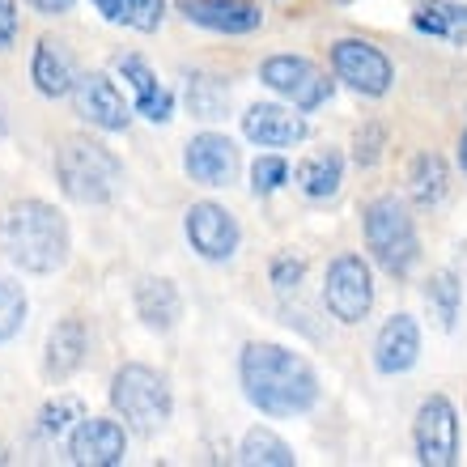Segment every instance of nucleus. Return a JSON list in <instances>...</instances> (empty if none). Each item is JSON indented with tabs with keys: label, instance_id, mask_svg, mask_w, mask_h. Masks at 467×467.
<instances>
[{
	"label": "nucleus",
	"instance_id": "nucleus-17",
	"mask_svg": "<svg viewBox=\"0 0 467 467\" xmlns=\"http://www.w3.org/2000/svg\"><path fill=\"white\" fill-rule=\"evenodd\" d=\"M86 353H89V336H86V323L81 319H60L56 327L47 332V353H43V374L51 382H64L73 379L77 369L86 366Z\"/></svg>",
	"mask_w": 467,
	"mask_h": 467
},
{
	"label": "nucleus",
	"instance_id": "nucleus-5",
	"mask_svg": "<svg viewBox=\"0 0 467 467\" xmlns=\"http://www.w3.org/2000/svg\"><path fill=\"white\" fill-rule=\"evenodd\" d=\"M111 408L132 433L153 438L174 412L171 382L161 379L153 366L128 361V366L115 369V379H111Z\"/></svg>",
	"mask_w": 467,
	"mask_h": 467
},
{
	"label": "nucleus",
	"instance_id": "nucleus-10",
	"mask_svg": "<svg viewBox=\"0 0 467 467\" xmlns=\"http://www.w3.org/2000/svg\"><path fill=\"white\" fill-rule=\"evenodd\" d=\"M183 234L192 251L200 259H209V264H225V259L238 255V243H243V230L234 222V213L222 209V204H213V200H200L192 204L183 217Z\"/></svg>",
	"mask_w": 467,
	"mask_h": 467
},
{
	"label": "nucleus",
	"instance_id": "nucleus-19",
	"mask_svg": "<svg viewBox=\"0 0 467 467\" xmlns=\"http://www.w3.org/2000/svg\"><path fill=\"white\" fill-rule=\"evenodd\" d=\"M132 302L149 332H171L174 323L183 319V297H179L174 281H166V276H140Z\"/></svg>",
	"mask_w": 467,
	"mask_h": 467
},
{
	"label": "nucleus",
	"instance_id": "nucleus-2",
	"mask_svg": "<svg viewBox=\"0 0 467 467\" xmlns=\"http://www.w3.org/2000/svg\"><path fill=\"white\" fill-rule=\"evenodd\" d=\"M0 251L13 268L35 272V276L60 272L68 264V251H73L64 213L47 200H17L0 217Z\"/></svg>",
	"mask_w": 467,
	"mask_h": 467
},
{
	"label": "nucleus",
	"instance_id": "nucleus-11",
	"mask_svg": "<svg viewBox=\"0 0 467 467\" xmlns=\"http://www.w3.org/2000/svg\"><path fill=\"white\" fill-rule=\"evenodd\" d=\"M68 99H73L77 115H81L89 128H99V132H123L128 119H132L119 86H115L107 73H81Z\"/></svg>",
	"mask_w": 467,
	"mask_h": 467
},
{
	"label": "nucleus",
	"instance_id": "nucleus-28",
	"mask_svg": "<svg viewBox=\"0 0 467 467\" xmlns=\"http://www.w3.org/2000/svg\"><path fill=\"white\" fill-rule=\"evenodd\" d=\"M86 420V404L77 400V395H56L43 412H38V430L47 433V438H68Z\"/></svg>",
	"mask_w": 467,
	"mask_h": 467
},
{
	"label": "nucleus",
	"instance_id": "nucleus-4",
	"mask_svg": "<svg viewBox=\"0 0 467 467\" xmlns=\"http://www.w3.org/2000/svg\"><path fill=\"white\" fill-rule=\"evenodd\" d=\"M361 230H366V246L374 264L391 276H408L420 259V238H417V222L408 213L404 200L395 196H374L361 213Z\"/></svg>",
	"mask_w": 467,
	"mask_h": 467
},
{
	"label": "nucleus",
	"instance_id": "nucleus-36",
	"mask_svg": "<svg viewBox=\"0 0 467 467\" xmlns=\"http://www.w3.org/2000/svg\"><path fill=\"white\" fill-rule=\"evenodd\" d=\"M459 161H463V171H467V132H463V140H459Z\"/></svg>",
	"mask_w": 467,
	"mask_h": 467
},
{
	"label": "nucleus",
	"instance_id": "nucleus-18",
	"mask_svg": "<svg viewBox=\"0 0 467 467\" xmlns=\"http://www.w3.org/2000/svg\"><path fill=\"white\" fill-rule=\"evenodd\" d=\"M119 77L132 86L136 94V111L149 123H171L174 119V94L158 81V73L149 68L140 56H119Z\"/></svg>",
	"mask_w": 467,
	"mask_h": 467
},
{
	"label": "nucleus",
	"instance_id": "nucleus-29",
	"mask_svg": "<svg viewBox=\"0 0 467 467\" xmlns=\"http://www.w3.org/2000/svg\"><path fill=\"white\" fill-rule=\"evenodd\" d=\"M26 310H30V302H26V289L17 281H9V276H0V345L22 332Z\"/></svg>",
	"mask_w": 467,
	"mask_h": 467
},
{
	"label": "nucleus",
	"instance_id": "nucleus-25",
	"mask_svg": "<svg viewBox=\"0 0 467 467\" xmlns=\"http://www.w3.org/2000/svg\"><path fill=\"white\" fill-rule=\"evenodd\" d=\"M238 459H243L246 467H294V463H297L294 446L285 442V438H276L272 430H264V425H255V430H246Z\"/></svg>",
	"mask_w": 467,
	"mask_h": 467
},
{
	"label": "nucleus",
	"instance_id": "nucleus-13",
	"mask_svg": "<svg viewBox=\"0 0 467 467\" xmlns=\"http://www.w3.org/2000/svg\"><path fill=\"white\" fill-rule=\"evenodd\" d=\"M183 171L204 187H230L234 174H238V149H234L230 136L200 132L183 149Z\"/></svg>",
	"mask_w": 467,
	"mask_h": 467
},
{
	"label": "nucleus",
	"instance_id": "nucleus-26",
	"mask_svg": "<svg viewBox=\"0 0 467 467\" xmlns=\"http://www.w3.org/2000/svg\"><path fill=\"white\" fill-rule=\"evenodd\" d=\"M425 302L433 306L438 327H442V332H455L459 306H463V285H459L455 272H433L430 285H425Z\"/></svg>",
	"mask_w": 467,
	"mask_h": 467
},
{
	"label": "nucleus",
	"instance_id": "nucleus-15",
	"mask_svg": "<svg viewBox=\"0 0 467 467\" xmlns=\"http://www.w3.org/2000/svg\"><path fill=\"white\" fill-rule=\"evenodd\" d=\"M420 357V327L412 315H391V319L379 327L374 336V369L395 379V374H408Z\"/></svg>",
	"mask_w": 467,
	"mask_h": 467
},
{
	"label": "nucleus",
	"instance_id": "nucleus-31",
	"mask_svg": "<svg viewBox=\"0 0 467 467\" xmlns=\"http://www.w3.org/2000/svg\"><path fill=\"white\" fill-rule=\"evenodd\" d=\"M382 149H387V128L382 123H361L353 136V161L361 171H369L374 161L382 158Z\"/></svg>",
	"mask_w": 467,
	"mask_h": 467
},
{
	"label": "nucleus",
	"instance_id": "nucleus-7",
	"mask_svg": "<svg viewBox=\"0 0 467 467\" xmlns=\"http://www.w3.org/2000/svg\"><path fill=\"white\" fill-rule=\"evenodd\" d=\"M259 81L281 94L294 111H319L332 99V81L306 60V56H268L259 64Z\"/></svg>",
	"mask_w": 467,
	"mask_h": 467
},
{
	"label": "nucleus",
	"instance_id": "nucleus-32",
	"mask_svg": "<svg viewBox=\"0 0 467 467\" xmlns=\"http://www.w3.org/2000/svg\"><path fill=\"white\" fill-rule=\"evenodd\" d=\"M302 276H306V259H302V255H294V251H281V255L272 259V285H276L281 294L297 289V285H302Z\"/></svg>",
	"mask_w": 467,
	"mask_h": 467
},
{
	"label": "nucleus",
	"instance_id": "nucleus-16",
	"mask_svg": "<svg viewBox=\"0 0 467 467\" xmlns=\"http://www.w3.org/2000/svg\"><path fill=\"white\" fill-rule=\"evenodd\" d=\"M306 132H310L306 119L294 115L289 107H276V102H255L243 115V136L251 145H264V149L297 145V140H306Z\"/></svg>",
	"mask_w": 467,
	"mask_h": 467
},
{
	"label": "nucleus",
	"instance_id": "nucleus-12",
	"mask_svg": "<svg viewBox=\"0 0 467 467\" xmlns=\"http://www.w3.org/2000/svg\"><path fill=\"white\" fill-rule=\"evenodd\" d=\"M128 455V425L111 417H86L68 433V459L77 467H115Z\"/></svg>",
	"mask_w": 467,
	"mask_h": 467
},
{
	"label": "nucleus",
	"instance_id": "nucleus-8",
	"mask_svg": "<svg viewBox=\"0 0 467 467\" xmlns=\"http://www.w3.org/2000/svg\"><path fill=\"white\" fill-rule=\"evenodd\" d=\"M412 442H417V463L425 467H451L459 459V412L446 395L420 400Z\"/></svg>",
	"mask_w": 467,
	"mask_h": 467
},
{
	"label": "nucleus",
	"instance_id": "nucleus-22",
	"mask_svg": "<svg viewBox=\"0 0 467 467\" xmlns=\"http://www.w3.org/2000/svg\"><path fill=\"white\" fill-rule=\"evenodd\" d=\"M446 187H451V171L438 153H417L412 166H408V192L420 209H433L446 200Z\"/></svg>",
	"mask_w": 467,
	"mask_h": 467
},
{
	"label": "nucleus",
	"instance_id": "nucleus-20",
	"mask_svg": "<svg viewBox=\"0 0 467 467\" xmlns=\"http://www.w3.org/2000/svg\"><path fill=\"white\" fill-rule=\"evenodd\" d=\"M77 68H73V56L64 51V43L56 38H38L35 47V60H30V81L43 99H68L77 86Z\"/></svg>",
	"mask_w": 467,
	"mask_h": 467
},
{
	"label": "nucleus",
	"instance_id": "nucleus-9",
	"mask_svg": "<svg viewBox=\"0 0 467 467\" xmlns=\"http://www.w3.org/2000/svg\"><path fill=\"white\" fill-rule=\"evenodd\" d=\"M332 68L361 99H382L395 81L391 60L374 43H366V38H340V43H332Z\"/></svg>",
	"mask_w": 467,
	"mask_h": 467
},
{
	"label": "nucleus",
	"instance_id": "nucleus-37",
	"mask_svg": "<svg viewBox=\"0 0 467 467\" xmlns=\"http://www.w3.org/2000/svg\"><path fill=\"white\" fill-rule=\"evenodd\" d=\"M0 463H9V451H5V442H0Z\"/></svg>",
	"mask_w": 467,
	"mask_h": 467
},
{
	"label": "nucleus",
	"instance_id": "nucleus-30",
	"mask_svg": "<svg viewBox=\"0 0 467 467\" xmlns=\"http://www.w3.org/2000/svg\"><path fill=\"white\" fill-rule=\"evenodd\" d=\"M289 161L276 158V153H264V158H255V166H251V192L255 196H272V192H281L285 183H289Z\"/></svg>",
	"mask_w": 467,
	"mask_h": 467
},
{
	"label": "nucleus",
	"instance_id": "nucleus-3",
	"mask_svg": "<svg viewBox=\"0 0 467 467\" xmlns=\"http://www.w3.org/2000/svg\"><path fill=\"white\" fill-rule=\"evenodd\" d=\"M56 179L73 204H111L123 187V161L102 140L68 136L56 149Z\"/></svg>",
	"mask_w": 467,
	"mask_h": 467
},
{
	"label": "nucleus",
	"instance_id": "nucleus-21",
	"mask_svg": "<svg viewBox=\"0 0 467 467\" xmlns=\"http://www.w3.org/2000/svg\"><path fill=\"white\" fill-rule=\"evenodd\" d=\"M294 183L306 200H332L340 192V183H345V158L336 149H315V153L297 161Z\"/></svg>",
	"mask_w": 467,
	"mask_h": 467
},
{
	"label": "nucleus",
	"instance_id": "nucleus-1",
	"mask_svg": "<svg viewBox=\"0 0 467 467\" xmlns=\"http://www.w3.org/2000/svg\"><path fill=\"white\" fill-rule=\"evenodd\" d=\"M243 395L264 417H302L319 404V374L294 348L251 340L238 357Z\"/></svg>",
	"mask_w": 467,
	"mask_h": 467
},
{
	"label": "nucleus",
	"instance_id": "nucleus-14",
	"mask_svg": "<svg viewBox=\"0 0 467 467\" xmlns=\"http://www.w3.org/2000/svg\"><path fill=\"white\" fill-rule=\"evenodd\" d=\"M179 13L213 35H255L264 26V13L251 0H179Z\"/></svg>",
	"mask_w": 467,
	"mask_h": 467
},
{
	"label": "nucleus",
	"instance_id": "nucleus-27",
	"mask_svg": "<svg viewBox=\"0 0 467 467\" xmlns=\"http://www.w3.org/2000/svg\"><path fill=\"white\" fill-rule=\"evenodd\" d=\"M187 107H192L196 119H222L225 107H230V86L209 73L187 77Z\"/></svg>",
	"mask_w": 467,
	"mask_h": 467
},
{
	"label": "nucleus",
	"instance_id": "nucleus-33",
	"mask_svg": "<svg viewBox=\"0 0 467 467\" xmlns=\"http://www.w3.org/2000/svg\"><path fill=\"white\" fill-rule=\"evenodd\" d=\"M13 38H17V5L0 0V51L13 47Z\"/></svg>",
	"mask_w": 467,
	"mask_h": 467
},
{
	"label": "nucleus",
	"instance_id": "nucleus-23",
	"mask_svg": "<svg viewBox=\"0 0 467 467\" xmlns=\"http://www.w3.org/2000/svg\"><path fill=\"white\" fill-rule=\"evenodd\" d=\"M94 9L115 26H128V30H140V35H153L166 17V0H89Z\"/></svg>",
	"mask_w": 467,
	"mask_h": 467
},
{
	"label": "nucleus",
	"instance_id": "nucleus-6",
	"mask_svg": "<svg viewBox=\"0 0 467 467\" xmlns=\"http://www.w3.org/2000/svg\"><path fill=\"white\" fill-rule=\"evenodd\" d=\"M323 306L340 323H361L374 310V272L357 251H345L327 264L323 276Z\"/></svg>",
	"mask_w": 467,
	"mask_h": 467
},
{
	"label": "nucleus",
	"instance_id": "nucleus-24",
	"mask_svg": "<svg viewBox=\"0 0 467 467\" xmlns=\"http://www.w3.org/2000/svg\"><path fill=\"white\" fill-rule=\"evenodd\" d=\"M412 26L420 35H433V38H455L463 43L467 38V9L455 5V0H430L412 13Z\"/></svg>",
	"mask_w": 467,
	"mask_h": 467
},
{
	"label": "nucleus",
	"instance_id": "nucleus-34",
	"mask_svg": "<svg viewBox=\"0 0 467 467\" xmlns=\"http://www.w3.org/2000/svg\"><path fill=\"white\" fill-rule=\"evenodd\" d=\"M35 13H43V17H64V13H73L77 0H26Z\"/></svg>",
	"mask_w": 467,
	"mask_h": 467
},
{
	"label": "nucleus",
	"instance_id": "nucleus-35",
	"mask_svg": "<svg viewBox=\"0 0 467 467\" xmlns=\"http://www.w3.org/2000/svg\"><path fill=\"white\" fill-rule=\"evenodd\" d=\"M5 132H9V107H5V99H0V140H5Z\"/></svg>",
	"mask_w": 467,
	"mask_h": 467
}]
</instances>
